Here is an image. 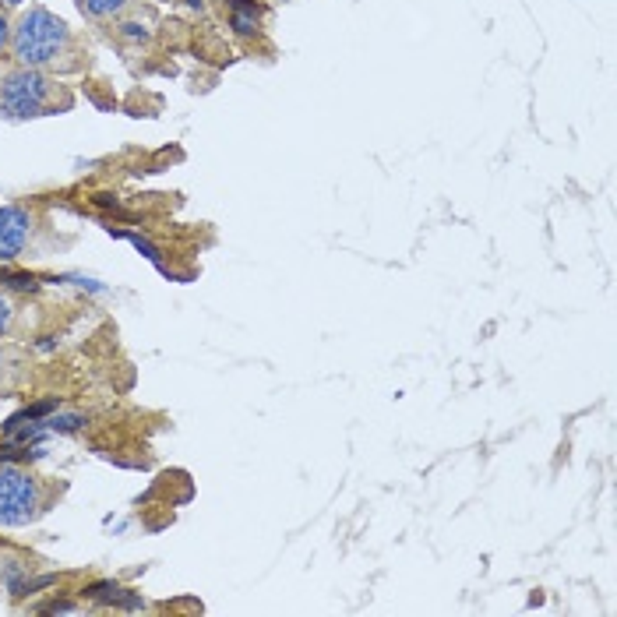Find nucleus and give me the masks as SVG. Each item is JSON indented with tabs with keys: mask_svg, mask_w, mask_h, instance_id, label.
<instances>
[{
	"mask_svg": "<svg viewBox=\"0 0 617 617\" xmlns=\"http://www.w3.org/2000/svg\"><path fill=\"white\" fill-rule=\"evenodd\" d=\"M0 286H8V290H18V293H39L43 290L39 276H32V272H8V268H0Z\"/></svg>",
	"mask_w": 617,
	"mask_h": 617,
	"instance_id": "obj_8",
	"label": "nucleus"
},
{
	"mask_svg": "<svg viewBox=\"0 0 617 617\" xmlns=\"http://www.w3.org/2000/svg\"><path fill=\"white\" fill-rule=\"evenodd\" d=\"M46 505L43 480L22 466H0V526H29Z\"/></svg>",
	"mask_w": 617,
	"mask_h": 617,
	"instance_id": "obj_3",
	"label": "nucleus"
},
{
	"mask_svg": "<svg viewBox=\"0 0 617 617\" xmlns=\"http://www.w3.org/2000/svg\"><path fill=\"white\" fill-rule=\"evenodd\" d=\"M187 4H191V8H205V0H187Z\"/></svg>",
	"mask_w": 617,
	"mask_h": 617,
	"instance_id": "obj_16",
	"label": "nucleus"
},
{
	"mask_svg": "<svg viewBox=\"0 0 617 617\" xmlns=\"http://www.w3.org/2000/svg\"><path fill=\"white\" fill-rule=\"evenodd\" d=\"M120 36L131 39V43H134V39H145V29H142V25L127 22V25H120Z\"/></svg>",
	"mask_w": 617,
	"mask_h": 617,
	"instance_id": "obj_13",
	"label": "nucleus"
},
{
	"mask_svg": "<svg viewBox=\"0 0 617 617\" xmlns=\"http://www.w3.org/2000/svg\"><path fill=\"white\" fill-rule=\"evenodd\" d=\"M131 0H78V11L92 22H106V18H117Z\"/></svg>",
	"mask_w": 617,
	"mask_h": 617,
	"instance_id": "obj_5",
	"label": "nucleus"
},
{
	"mask_svg": "<svg viewBox=\"0 0 617 617\" xmlns=\"http://www.w3.org/2000/svg\"><path fill=\"white\" fill-rule=\"evenodd\" d=\"M89 596L103 603H120V607H138V603H142L131 589H120L117 582H96V586L89 589Z\"/></svg>",
	"mask_w": 617,
	"mask_h": 617,
	"instance_id": "obj_6",
	"label": "nucleus"
},
{
	"mask_svg": "<svg viewBox=\"0 0 617 617\" xmlns=\"http://www.w3.org/2000/svg\"><path fill=\"white\" fill-rule=\"evenodd\" d=\"M15 300L8 297V293L0 290V335H8L11 328H15Z\"/></svg>",
	"mask_w": 617,
	"mask_h": 617,
	"instance_id": "obj_9",
	"label": "nucleus"
},
{
	"mask_svg": "<svg viewBox=\"0 0 617 617\" xmlns=\"http://www.w3.org/2000/svg\"><path fill=\"white\" fill-rule=\"evenodd\" d=\"M4 4H22V0H4Z\"/></svg>",
	"mask_w": 617,
	"mask_h": 617,
	"instance_id": "obj_17",
	"label": "nucleus"
},
{
	"mask_svg": "<svg viewBox=\"0 0 617 617\" xmlns=\"http://www.w3.org/2000/svg\"><path fill=\"white\" fill-rule=\"evenodd\" d=\"M75 96L36 67H11L0 75V117L4 120H36L57 110H71Z\"/></svg>",
	"mask_w": 617,
	"mask_h": 617,
	"instance_id": "obj_2",
	"label": "nucleus"
},
{
	"mask_svg": "<svg viewBox=\"0 0 617 617\" xmlns=\"http://www.w3.org/2000/svg\"><path fill=\"white\" fill-rule=\"evenodd\" d=\"M131 244L138 247V251H142L145 258H149V261H159V251H156V247L149 244V240H142V237H131Z\"/></svg>",
	"mask_w": 617,
	"mask_h": 617,
	"instance_id": "obj_12",
	"label": "nucleus"
},
{
	"mask_svg": "<svg viewBox=\"0 0 617 617\" xmlns=\"http://www.w3.org/2000/svg\"><path fill=\"white\" fill-rule=\"evenodd\" d=\"M11 57L18 67H36V71H78L82 60L75 57V36L64 18L46 8H29L11 29Z\"/></svg>",
	"mask_w": 617,
	"mask_h": 617,
	"instance_id": "obj_1",
	"label": "nucleus"
},
{
	"mask_svg": "<svg viewBox=\"0 0 617 617\" xmlns=\"http://www.w3.org/2000/svg\"><path fill=\"white\" fill-rule=\"evenodd\" d=\"M8 46H11V22H8V15H0V57H4Z\"/></svg>",
	"mask_w": 617,
	"mask_h": 617,
	"instance_id": "obj_11",
	"label": "nucleus"
},
{
	"mask_svg": "<svg viewBox=\"0 0 617 617\" xmlns=\"http://www.w3.org/2000/svg\"><path fill=\"white\" fill-rule=\"evenodd\" d=\"M8 371V346H4V342H0V374Z\"/></svg>",
	"mask_w": 617,
	"mask_h": 617,
	"instance_id": "obj_15",
	"label": "nucleus"
},
{
	"mask_svg": "<svg viewBox=\"0 0 617 617\" xmlns=\"http://www.w3.org/2000/svg\"><path fill=\"white\" fill-rule=\"evenodd\" d=\"M71 610H75V603H50L46 614H71Z\"/></svg>",
	"mask_w": 617,
	"mask_h": 617,
	"instance_id": "obj_14",
	"label": "nucleus"
},
{
	"mask_svg": "<svg viewBox=\"0 0 617 617\" xmlns=\"http://www.w3.org/2000/svg\"><path fill=\"white\" fill-rule=\"evenodd\" d=\"M258 15H261L258 4H251V0H233V29L237 32H244V36L258 32Z\"/></svg>",
	"mask_w": 617,
	"mask_h": 617,
	"instance_id": "obj_7",
	"label": "nucleus"
},
{
	"mask_svg": "<svg viewBox=\"0 0 617 617\" xmlns=\"http://www.w3.org/2000/svg\"><path fill=\"white\" fill-rule=\"evenodd\" d=\"M85 420L82 417H75V413H71V417H50L46 420V431H60V434H67V431H78V427H82Z\"/></svg>",
	"mask_w": 617,
	"mask_h": 617,
	"instance_id": "obj_10",
	"label": "nucleus"
},
{
	"mask_svg": "<svg viewBox=\"0 0 617 617\" xmlns=\"http://www.w3.org/2000/svg\"><path fill=\"white\" fill-rule=\"evenodd\" d=\"M32 216L18 205H0V261H15L32 240Z\"/></svg>",
	"mask_w": 617,
	"mask_h": 617,
	"instance_id": "obj_4",
	"label": "nucleus"
}]
</instances>
